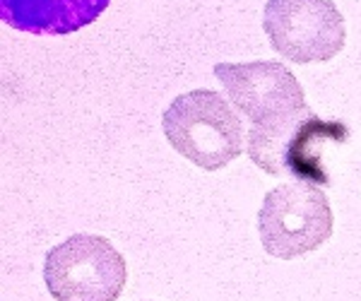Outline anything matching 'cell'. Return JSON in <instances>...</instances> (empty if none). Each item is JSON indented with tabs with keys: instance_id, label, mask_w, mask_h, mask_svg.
I'll return each mask as SVG.
<instances>
[{
	"instance_id": "obj_1",
	"label": "cell",
	"mask_w": 361,
	"mask_h": 301,
	"mask_svg": "<svg viewBox=\"0 0 361 301\" xmlns=\"http://www.w3.org/2000/svg\"><path fill=\"white\" fill-rule=\"evenodd\" d=\"M347 123L320 118L304 106L270 123L250 125L246 149L253 164L270 176H289L311 186H328L325 149L347 142Z\"/></svg>"
},
{
	"instance_id": "obj_2",
	"label": "cell",
	"mask_w": 361,
	"mask_h": 301,
	"mask_svg": "<svg viewBox=\"0 0 361 301\" xmlns=\"http://www.w3.org/2000/svg\"><path fill=\"white\" fill-rule=\"evenodd\" d=\"M169 145L205 171L224 169L243 152V125L234 104L214 90L176 97L161 116Z\"/></svg>"
},
{
	"instance_id": "obj_3",
	"label": "cell",
	"mask_w": 361,
	"mask_h": 301,
	"mask_svg": "<svg viewBox=\"0 0 361 301\" xmlns=\"http://www.w3.org/2000/svg\"><path fill=\"white\" fill-rule=\"evenodd\" d=\"M126 280V258L99 234L68 236L44 263V282L56 301H118Z\"/></svg>"
},
{
	"instance_id": "obj_4",
	"label": "cell",
	"mask_w": 361,
	"mask_h": 301,
	"mask_svg": "<svg viewBox=\"0 0 361 301\" xmlns=\"http://www.w3.org/2000/svg\"><path fill=\"white\" fill-rule=\"evenodd\" d=\"M333 227L335 215L325 193L301 181L272 188L258 212L260 244L279 260L318 251L333 236Z\"/></svg>"
},
{
	"instance_id": "obj_5",
	"label": "cell",
	"mask_w": 361,
	"mask_h": 301,
	"mask_svg": "<svg viewBox=\"0 0 361 301\" xmlns=\"http://www.w3.org/2000/svg\"><path fill=\"white\" fill-rule=\"evenodd\" d=\"M263 29L292 63H323L345 49V17L333 0H267Z\"/></svg>"
},
{
	"instance_id": "obj_6",
	"label": "cell",
	"mask_w": 361,
	"mask_h": 301,
	"mask_svg": "<svg viewBox=\"0 0 361 301\" xmlns=\"http://www.w3.org/2000/svg\"><path fill=\"white\" fill-rule=\"evenodd\" d=\"M214 75L250 125L270 123L308 106L296 75L277 61L217 63Z\"/></svg>"
},
{
	"instance_id": "obj_7",
	"label": "cell",
	"mask_w": 361,
	"mask_h": 301,
	"mask_svg": "<svg viewBox=\"0 0 361 301\" xmlns=\"http://www.w3.org/2000/svg\"><path fill=\"white\" fill-rule=\"evenodd\" d=\"M111 0H0V20L27 34H73L97 22Z\"/></svg>"
}]
</instances>
